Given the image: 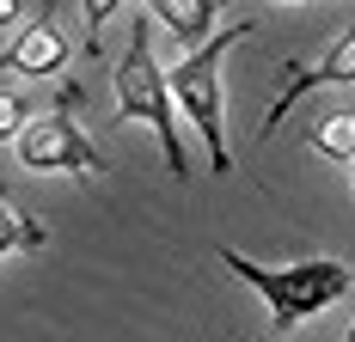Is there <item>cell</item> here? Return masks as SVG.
<instances>
[{"mask_svg": "<svg viewBox=\"0 0 355 342\" xmlns=\"http://www.w3.org/2000/svg\"><path fill=\"white\" fill-rule=\"evenodd\" d=\"M214 257H220V263H227V269H233L251 294L270 306V330H294V324H306V318H319V312H331L337 300H349V294H355L349 263H337V257H306V263H251L245 251H233V244H220Z\"/></svg>", "mask_w": 355, "mask_h": 342, "instance_id": "6da1fadb", "label": "cell"}, {"mask_svg": "<svg viewBox=\"0 0 355 342\" xmlns=\"http://www.w3.org/2000/svg\"><path fill=\"white\" fill-rule=\"evenodd\" d=\"M19 165L25 171H68V177H98L105 171V153L86 141L80 116H73V92L55 98L49 116H31V129L19 135Z\"/></svg>", "mask_w": 355, "mask_h": 342, "instance_id": "277c9868", "label": "cell"}, {"mask_svg": "<svg viewBox=\"0 0 355 342\" xmlns=\"http://www.w3.org/2000/svg\"><path fill=\"white\" fill-rule=\"evenodd\" d=\"M147 12H153L178 43H190V49H202V43L214 37V19H220L214 0H159V6H147Z\"/></svg>", "mask_w": 355, "mask_h": 342, "instance_id": "52a82bcc", "label": "cell"}, {"mask_svg": "<svg viewBox=\"0 0 355 342\" xmlns=\"http://www.w3.org/2000/svg\"><path fill=\"white\" fill-rule=\"evenodd\" d=\"M343 342H355V324H349V336H343Z\"/></svg>", "mask_w": 355, "mask_h": 342, "instance_id": "7c38bea8", "label": "cell"}, {"mask_svg": "<svg viewBox=\"0 0 355 342\" xmlns=\"http://www.w3.org/2000/svg\"><path fill=\"white\" fill-rule=\"evenodd\" d=\"M43 244H49V233L12 202V190H0V257H12V251H43Z\"/></svg>", "mask_w": 355, "mask_h": 342, "instance_id": "9c48e42d", "label": "cell"}, {"mask_svg": "<svg viewBox=\"0 0 355 342\" xmlns=\"http://www.w3.org/2000/svg\"><path fill=\"white\" fill-rule=\"evenodd\" d=\"M319 86H355V31H343L313 68H306V62H288L282 92H276V104H270V116H263L257 141H270L276 129H282V116H294V104L306 98V92H319Z\"/></svg>", "mask_w": 355, "mask_h": 342, "instance_id": "5b68a950", "label": "cell"}, {"mask_svg": "<svg viewBox=\"0 0 355 342\" xmlns=\"http://www.w3.org/2000/svg\"><path fill=\"white\" fill-rule=\"evenodd\" d=\"M12 19H25V6L19 0H0V31H12Z\"/></svg>", "mask_w": 355, "mask_h": 342, "instance_id": "8fae6325", "label": "cell"}, {"mask_svg": "<svg viewBox=\"0 0 355 342\" xmlns=\"http://www.w3.org/2000/svg\"><path fill=\"white\" fill-rule=\"evenodd\" d=\"M349 183H355V165H349Z\"/></svg>", "mask_w": 355, "mask_h": 342, "instance_id": "4fadbf2b", "label": "cell"}, {"mask_svg": "<svg viewBox=\"0 0 355 342\" xmlns=\"http://www.w3.org/2000/svg\"><path fill=\"white\" fill-rule=\"evenodd\" d=\"M116 123H147L159 135V153H166V171L178 183L190 177V159H184V141H178V104L172 86L153 62V12H135L129 19V49L116 62Z\"/></svg>", "mask_w": 355, "mask_h": 342, "instance_id": "7a4b0ae2", "label": "cell"}, {"mask_svg": "<svg viewBox=\"0 0 355 342\" xmlns=\"http://www.w3.org/2000/svg\"><path fill=\"white\" fill-rule=\"evenodd\" d=\"M68 31L55 25V12H37L25 31L12 37V49L0 55V68H19L25 80H43V73H62L68 68Z\"/></svg>", "mask_w": 355, "mask_h": 342, "instance_id": "8992f818", "label": "cell"}, {"mask_svg": "<svg viewBox=\"0 0 355 342\" xmlns=\"http://www.w3.org/2000/svg\"><path fill=\"white\" fill-rule=\"evenodd\" d=\"M251 31H257V19H233L227 31H214L202 49H190V55L166 73L178 116H190V129L209 141V171H214V177L233 171V153H227V92H220V62H227V49L245 43Z\"/></svg>", "mask_w": 355, "mask_h": 342, "instance_id": "3957f363", "label": "cell"}, {"mask_svg": "<svg viewBox=\"0 0 355 342\" xmlns=\"http://www.w3.org/2000/svg\"><path fill=\"white\" fill-rule=\"evenodd\" d=\"M306 147L324 153V159H337V165H355V110H324L306 129Z\"/></svg>", "mask_w": 355, "mask_h": 342, "instance_id": "ba28073f", "label": "cell"}, {"mask_svg": "<svg viewBox=\"0 0 355 342\" xmlns=\"http://www.w3.org/2000/svg\"><path fill=\"white\" fill-rule=\"evenodd\" d=\"M25 129H31V98L6 86V92H0V147H6V141L19 147V135H25Z\"/></svg>", "mask_w": 355, "mask_h": 342, "instance_id": "30bf717a", "label": "cell"}]
</instances>
